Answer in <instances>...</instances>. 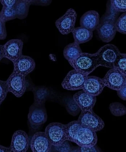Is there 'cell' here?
Instances as JSON below:
<instances>
[{"mask_svg": "<svg viewBox=\"0 0 126 152\" xmlns=\"http://www.w3.org/2000/svg\"><path fill=\"white\" fill-rule=\"evenodd\" d=\"M118 13L107 7L106 12L99 20L97 30L99 37L104 42L108 43L115 38L117 31L115 24Z\"/></svg>", "mask_w": 126, "mask_h": 152, "instance_id": "obj_1", "label": "cell"}, {"mask_svg": "<svg viewBox=\"0 0 126 152\" xmlns=\"http://www.w3.org/2000/svg\"><path fill=\"white\" fill-rule=\"evenodd\" d=\"M69 62L74 69L87 75L99 66L96 53H82L76 59Z\"/></svg>", "mask_w": 126, "mask_h": 152, "instance_id": "obj_2", "label": "cell"}, {"mask_svg": "<svg viewBox=\"0 0 126 152\" xmlns=\"http://www.w3.org/2000/svg\"><path fill=\"white\" fill-rule=\"evenodd\" d=\"M120 53L118 48L112 44H107L101 48L97 53L99 66L114 68V63Z\"/></svg>", "mask_w": 126, "mask_h": 152, "instance_id": "obj_3", "label": "cell"}, {"mask_svg": "<svg viewBox=\"0 0 126 152\" xmlns=\"http://www.w3.org/2000/svg\"><path fill=\"white\" fill-rule=\"evenodd\" d=\"M45 132L48 139L53 146H57L67 140L65 124L52 123L46 127Z\"/></svg>", "mask_w": 126, "mask_h": 152, "instance_id": "obj_4", "label": "cell"}, {"mask_svg": "<svg viewBox=\"0 0 126 152\" xmlns=\"http://www.w3.org/2000/svg\"><path fill=\"white\" fill-rule=\"evenodd\" d=\"M47 115L45 103L34 101L29 108L28 120L31 125L41 126L47 120Z\"/></svg>", "mask_w": 126, "mask_h": 152, "instance_id": "obj_5", "label": "cell"}, {"mask_svg": "<svg viewBox=\"0 0 126 152\" xmlns=\"http://www.w3.org/2000/svg\"><path fill=\"white\" fill-rule=\"evenodd\" d=\"M88 76L75 69L72 70L67 73L61 85L63 88L68 91L80 90L82 89Z\"/></svg>", "mask_w": 126, "mask_h": 152, "instance_id": "obj_6", "label": "cell"}, {"mask_svg": "<svg viewBox=\"0 0 126 152\" xmlns=\"http://www.w3.org/2000/svg\"><path fill=\"white\" fill-rule=\"evenodd\" d=\"M77 16L75 10L70 8L56 21V27L61 34L67 35L72 32L75 28Z\"/></svg>", "mask_w": 126, "mask_h": 152, "instance_id": "obj_7", "label": "cell"}, {"mask_svg": "<svg viewBox=\"0 0 126 152\" xmlns=\"http://www.w3.org/2000/svg\"><path fill=\"white\" fill-rule=\"evenodd\" d=\"M102 80L106 86L114 91H118L126 85V75L115 68L109 70Z\"/></svg>", "mask_w": 126, "mask_h": 152, "instance_id": "obj_8", "label": "cell"}, {"mask_svg": "<svg viewBox=\"0 0 126 152\" xmlns=\"http://www.w3.org/2000/svg\"><path fill=\"white\" fill-rule=\"evenodd\" d=\"M77 121L81 125L96 132L101 131L104 126L103 120L93 111H81Z\"/></svg>", "mask_w": 126, "mask_h": 152, "instance_id": "obj_9", "label": "cell"}, {"mask_svg": "<svg viewBox=\"0 0 126 152\" xmlns=\"http://www.w3.org/2000/svg\"><path fill=\"white\" fill-rule=\"evenodd\" d=\"M6 81L9 92L12 93L16 97H21L25 92V77L13 71Z\"/></svg>", "mask_w": 126, "mask_h": 152, "instance_id": "obj_10", "label": "cell"}, {"mask_svg": "<svg viewBox=\"0 0 126 152\" xmlns=\"http://www.w3.org/2000/svg\"><path fill=\"white\" fill-rule=\"evenodd\" d=\"M96 132L93 130L81 125L77 133L75 143L80 146H94L97 142Z\"/></svg>", "mask_w": 126, "mask_h": 152, "instance_id": "obj_11", "label": "cell"}, {"mask_svg": "<svg viewBox=\"0 0 126 152\" xmlns=\"http://www.w3.org/2000/svg\"><path fill=\"white\" fill-rule=\"evenodd\" d=\"M23 43L22 40L12 39L3 45L4 57L12 62L14 61L22 56Z\"/></svg>", "mask_w": 126, "mask_h": 152, "instance_id": "obj_12", "label": "cell"}, {"mask_svg": "<svg viewBox=\"0 0 126 152\" xmlns=\"http://www.w3.org/2000/svg\"><path fill=\"white\" fill-rule=\"evenodd\" d=\"M30 146L33 152H49L52 145L45 132H38L31 138Z\"/></svg>", "mask_w": 126, "mask_h": 152, "instance_id": "obj_13", "label": "cell"}, {"mask_svg": "<svg viewBox=\"0 0 126 152\" xmlns=\"http://www.w3.org/2000/svg\"><path fill=\"white\" fill-rule=\"evenodd\" d=\"M30 145L27 134L22 130H18L13 135L10 148L13 152H26Z\"/></svg>", "mask_w": 126, "mask_h": 152, "instance_id": "obj_14", "label": "cell"}, {"mask_svg": "<svg viewBox=\"0 0 126 152\" xmlns=\"http://www.w3.org/2000/svg\"><path fill=\"white\" fill-rule=\"evenodd\" d=\"M14 72L26 77L34 71L35 62L30 56L22 55L19 59L13 62Z\"/></svg>", "mask_w": 126, "mask_h": 152, "instance_id": "obj_15", "label": "cell"}, {"mask_svg": "<svg viewBox=\"0 0 126 152\" xmlns=\"http://www.w3.org/2000/svg\"><path fill=\"white\" fill-rule=\"evenodd\" d=\"M73 99L82 111H93L96 102V96L83 91H78L74 95Z\"/></svg>", "mask_w": 126, "mask_h": 152, "instance_id": "obj_16", "label": "cell"}, {"mask_svg": "<svg viewBox=\"0 0 126 152\" xmlns=\"http://www.w3.org/2000/svg\"><path fill=\"white\" fill-rule=\"evenodd\" d=\"M102 78L94 76H87L82 89L94 96L100 94L105 87Z\"/></svg>", "mask_w": 126, "mask_h": 152, "instance_id": "obj_17", "label": "cell"}, {"mask_svg": "<svg viewBox=\"0 0 126 152\" xmlns=\"http://www.w3.org/2000/svg\"><path fill=\"white\" fill-rule=\"evenodd\" d=\"M99 20V14L97 11L94 10L87 11L81 18L80 26L93 31L97 29Z\"/></svg>", "mask_w": 126, "mask_h": 152, "instance_id": "obj_18", "label": "cell"}, {"mask_svg": "<svg viewBox=\"0 0 126 152\" xmlns=\"http://www.w3.org/2000/svg\"><path fill=\"white\" fill-rule=\"evenodd\" d=\"M74 42L80 45L88 42L93 37V31L82 27L75 28L72 31Z\"/></svg>", "mask_w": 126, "mask_h": 152, "instance_id": "obj_19", "label": "cell"}, {"mask_svg": "<svg viewBox=\"0 0 126 152\" xmlns=\"http://www.w3.org/2000/svg\"><path fill=\"white\" fill-rule=\"evenodd\" d=\"M82 53L79 45L75 42L67 45L63 51L64 58L69 61L76 59Z\"/></svg>", "mask_w": 126, "mask_h": 152, "instance_id": "obj_20", "label": "cell"}, {"mask_svg": "<svg viewBox=\"0 0 126 152\" xmlns=\"http://www.w3.org/2000/svg\"><path fill=\"white\" fill-rule=\"evenodd\" d=\"M31 1V0H17L15 6L16 18L23 20L27 17Z\"/></svg>", "mask_w": 126, "mask_h": 152, "instance_id": "obj_21", "label": "cell"}, {"mask_svg": "<svg viewBox=\"0 0 126 152\" xmlns=\"http://www.w3.org/2000/svg\"><path fill=\"white\" fill-rule=\"evenodd\" d=\"M81 126V124L78 121H71L67 124H65L68 141L75 143L77 133Z\"/></svg>", "mask_w": 126, "mask_h": 152, "instance_id": "obj_22", "label": "cell"}, {"mask_svg": "<svg viewBox=\"0 0 126 152\" xmlns=\"http://www.w3.org/2000/svg\"><path fill=\"white\" fill-rule=\"evenodd\" d=\"M0 18L6 22L16 19L15 6L14 7H7L3 6L0 12Z\"/></svg>", "mask_w": 126, "mask_h": 152, "instance_id": "obj_23", "label": "cell"}, {"mask_svg": "<svg viewBox=\"0 0 126 152\" xmlns=\"http://www.w3.org/2000/svg\"><path fill=\"white\" fill-rule=\"evenodd\" d=\"M109 109L114 116H122L126 114V107L122 103L117 102L111 103Z\"/></svg>", "mask_w": 126, "mask_h": 152, "instance_id": "obj_24", "label": "cell"}, {"mask_svg": "<svg viewBox=\"0 0 126 152\" xmlns=\"http://www.w3.org/2000/svg\"><path fill=\"white\" fill-rule=\"evenodd\" d=\"M114 68L118 69L123 74L126 75V53H119L114 63Z\"/></svg>", "mask_w": 126, "mask_h": 152, "instance_id": "obj_25", "label": "cell"}, {"mask_svg": "<svg viewBox=\"0 0 126 152\" xmlns=\"http://www.w3.org/2000/svg\"><path fill=\"white\" fill-rule=\"evenodd\" d=\"M125 0H112L110 6L114 11L117 12H126Z\"/></svg>", "mask_w": 126, "mask_h": 152, "instance_id": "obj_26", "label": "cell"}, {"mask_svg": "<svg viewBox=\"0 0 126 152\" xmlns=\"http://www.w3.org/2000/svg\"><path fill=\"white\" fill-rule=\"evenodd\" d=\"M34 91V101L45 103L48 94L47 88H40Z\"/></svg>", "mask_w": 126, "mask_h": 152, "instance_id": "obj_27", "label": "cell"}, {"mask_svg": "<svg viewBox=\"0 0 126 152\" xmlns=\"http://www.w3.org/2000/svg\"><path fill=\"white\" fill-rule=\"evenodd\" d=\"M116 29L117 31L124 34H126V13L124 12L119 17L116 21Z\"/></svg>", "mask_w": 126, "mask_h": 152, "instance_id": "obj_28", "label": "cell"}, {"mask_svg": "<svg viewBox=\"0 0 126 152\" xmlns=\"http://www.w3.org/2000/svg\"><path fill=\"white\" fill-rule=\"evenodd\" d=\"M66 109L70 114L76 116L79 114L81 110L73 99H70L66 105Z\"/></svg>", "mask_w": 126, "mask_h": 152, "instance_id": "obj_29", "label": "cell"}, {"mask_svg": "<svg viewBox=\"0 0 126 152\" xmlns=\"http://www.w3.org/2000/svg\"><path fill=\"white\" fill-rule=\"evenodd\" d=\"M8 92L7 81L0 80V106L5 99Z\"/></svg>", "mask_w": 126, "mask_h": 152, "instance_id": "obj_30", "label": "cell"}, {"mask_svg": "<svg viewBox=\"0 0 126 152\" xmlns=\"http://www.w3.org/2000/svg\"><path fill=\"white\" fill-rule=\"evenodd\" d=\"M6 23L5 21L0 18V40L5 39L7 37Z\"/></svg>", "mask_w": 126, "mask_h": 152, "instance_id": "obj_31", "label": "cell"}, {"mask_svg": "<svg viewBox=\"0 0 126 152\" xmlns=\"http://www.w3.org/2000/svg\"><path fill=\"white\" fill-rule=\"evenodd\" d=\"M66 141H64L62 144L55 147L56 151L59 152H70L71 151V147L69 143Z\"/></svg>", "mask_w": 126, "mask_h": 152, "instance_id": "obj_32", "label": "cell"}, {"mask_svg": "<svg viewBox=\"0 0 126 152\" xmlns=\"http://www.w3.org/2000/svg\"><path fill=\"white\" fill-rule=\"evenodd\" d=\"M77 150V152H99L98 148L96 146L91 147L87 146H80Z\"/></svg>", "mask_w": 126, "mask_h": 152, "instance_id": "obj_33", "label": "cell"}, {"mask_svg": "<svg viewBox=\"0 0 126 152\" xmlns=\"http://www.w3.org/2000/svg\"><path fill=\"white\" fill-rule=\"evenodd\" d=\"M52 1H39V0H31V5L36 6H46L49 5L52 2Z\"/></svg>", "mask_w": 126, "mask_h": 152, "instance_id": "obj_34", "label": "cell"}, {"mask_svg": "<svg viewBox=\"0 0 126 152\" xmlns=\"http://www.w3.org/2000/svg\"><path fill=\"white\" fill-rule=\"evenodd\" d=\"M17 0H1L3 6L7 7H14L15 6Z\"/></svg>", "mask_w": 126, "mask_h": 152, "instance_id": "obj_35", "label": "cell"}, {"mask_svg": "<svg viewBox=\"0 0 126 152\" xmlns=\"http://www.w3.org/2000/svg\"><path fill=\"white\" fill-rule=\"evenodd\" d=\"M117 95L121 99L126 101V85L117 91Z\"/></svg>", "mask_w": 126, "mask_h": 152, "instance_id": "obj_36", "label": "cell"}, {"mask_svg": "<svg viewBox=\"0 0 126 152\" xmlns=\"http://www.w3.org/2000/svg\"><path fill=\"white\" fill-rule=\"evenodd\" d=\"M10 148L1 146L0 145V152H11Z\"/></svg>", "mask_w": 126, "mask_h": 152, "instance_id": "obj_37", "label": "cell"}, {"mask_svg": "<svg viewBox=\"0 0 126 152\" xmlns=\"http://www.w3.org/2000/svg\"><path fill=\"white\" fill-rule=\"evenodd\" d=\"M4 49L3 45H0V61L4 58Z\"/></svg>", "mask_w": 126, "mask_h": 152, "instance_id": "obj_38", "label": "cell"}]
</instances>
